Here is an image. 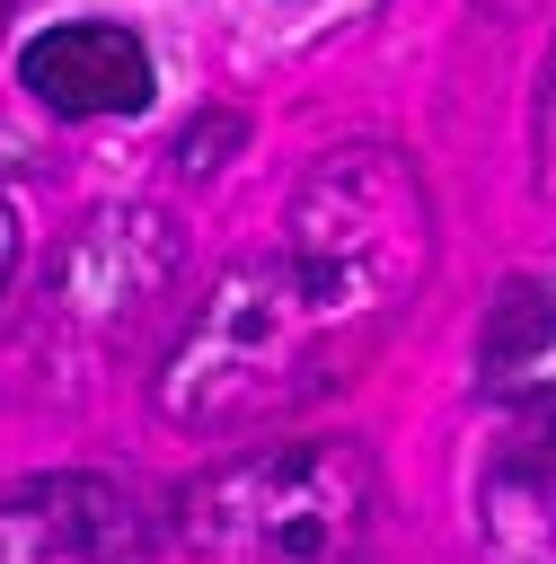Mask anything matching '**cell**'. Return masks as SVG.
<instances>
[{"instance_id":"obj_1","label":"cell","mask_w":556,"mask_h":564,"mask_svg":"<svg viewBox=\"0 0 556 564\" xmlns=\"http://www.w3.org/2000/svg\"><path fill=\"white\" fill-rule=\"evenodd\" d=\"M424 256L432 229L406 159L388 150L327 159L291 203V238L212 291L203 326L159 379V405L177 423H238L256 405L344 379V361L371 352L379 326L424 282Z\"/></svg>"},{"instance_id":"obj_5","label":"cell","mask_w":556,"mask_h":564,"mask_svg":"<svg viewBox=\"0 0 556 564\" xmlns=\"http://www.w3.org/2000/svg\"><path fill=\"white\" fill-rule=\"evenodd\" d=\"M547 344H556V291H547V282H503L477 361H485V370H521V361H538Z\"/></svg>"},{"instance_id":"obj_6","label":"cell","mask_w":556,"mask_h":564,"mask_svg":"<svg viewBox=\"0 0 556 564\" xmlns=\"http://www.w3.org/2000/svg\"><path fill=\"white\" fill-rule=\"evenodd\" d=\"M229 141H238V123H229V115H212V123H194L177 150H185V167H212V150H229Z\"/></svg>"},{"instance_id":"obj_2","label":"cell","mask_w":556,"mask_h":564,"mask_svg":"<svg viewBox=\"0 0 556 564\" xmlns=\"http://www.w3.org/2000/svg\"><path fill=\"white\" fill-rule=\"evenodd\" d=\"M379 476L353 441H274L185 494L194 555H353L371 538Z\"/></svg>"},{"instance_id":"obj_3","label":"cell","mask_w":556,"mask_h":564,"mask_svg":"<svg viewBox=\"0 0 556 564\" xmlns=\"http://www.w3.org/2000/svg\"><path fill=\"white\" fill-rule=\"evenodd\" d=\"M18 79L53 115H141L150 106V53L124 26H53L18 53Z\"/></svg>"},{"instance_id":"obj_7","label":"cell","mask_w":556,"mask_h":564,"mask_svg":"<svg viewBox=\"0 0 556 564\" xmlns=\"http://www.w3.org/2000/svg\"><path fill=\"white\" fill-rule=\"evenodd\" d=\"M9 264H18V220L0 212V282H9Z\"/></svg>"},{"instance_id":"obj_4","label":"cell","mask_w":556,"mask_h":564,"mask_svg":"<svg viewBox=\"0 0 556 564\" xmlns=\"http://www.w3.org/2000/svg\"><path fill=\"white\" fill-rule=\"evenodd\" d=\"M115 546H132L115 485L53 476V485L0 494V555H115Z\"/></svg>"}]
</instances>
